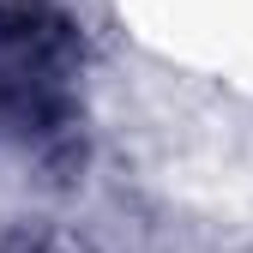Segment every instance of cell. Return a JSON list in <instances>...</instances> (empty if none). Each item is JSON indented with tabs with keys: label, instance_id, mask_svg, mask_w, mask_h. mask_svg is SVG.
<instances>
[{
	"label": "cell",
	"instance_id": "1",
	"mask_svg": "<svg viewBox=\"0 0 253 253\" xmlns=\"http://www.w3.org/2000/svg\"><path fill=\"white\" fill-rule=\"evenodd\" d=\"M79 30L42 0H0V133L42 139L73 115Z\"/></svg>",
	"mask_w": 253,
	"mask_h": 253
}]
</instances>
